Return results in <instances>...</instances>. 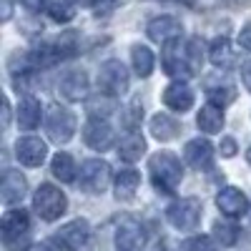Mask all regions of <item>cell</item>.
Instances as JSON below:
<instances>
[{
    "mask_svg": "<svg viewBox=\"0 0 251 251\" xmlns=\"http://www.w3.org/2000/svg\"><path fill=\"white\" fill-rule=\"evenodd\" d=\"M68 208V199L53 183H40L38 191L33 196V211L43 219V221H55L66 214Z\"/></svg>",
    "mask_w": 251,
    "mask_h": 251,
    "instance_id": "obj_2",
    "label": "cell"
},
{
    "mask_svg": "<svg viewBox=\"0 0 251 251\" xmlns=\"http://www.w3.org/2000/svg\"><path fill=\"white\" fill-rule=\"evenodd\" d=\"M188 58H191V66H194V73H196L199 66H201V60H203V50H201V43L196 38L188 40Z\"/></svg>",
    "mask_w": 251,
    "mask_h": 251,
    "instance_id": "obj_31",
    "label": "cell"
},
{
    "mask_svg": "<svg viewBox=\"0 0 251 251\" xmlns=\"http://www.w3.org/2000/svg\"><path fill=\"white\" fill-rule=\"evenodd\" d=\"M98 88L108 96H123L128 91V68L121 60H106L98 71Z\"/></svg>",
    "mask_w": 251,
    "mask_h": 251,
    "instance_id": "obj_9",
    "label": "cell"
},
{
    "mask_svg": "<svg viewBox=\"0 0 251 251\" xmlns=\"http://www.w3.org/2000/svg\"><path fill=\"white\" fill-rule=\"evenodd\" d=\"M201 214H203V206L199 199H181L166 208V219L178 231H194L201 221Z\"/></svg>",
    "mask_w": 251,
    "mask_h": 251,
    "instance_id": "obj_6",
    "label": "cell"
},
{
    "mask_svg": "<svg viewBox=\"0 0 251 251\" xmlns=\"http://www.w3.org/2000/svg\"><path fill=\"white\" fill-rule=\"evenodd\" d=\"M214 236L221 246H234L239 241V226L231 221H216L214 224Z\"/></svg>",
    "mask_w": 251,
    "mask_h": 251,
    "instance_id": "obj_28",
    "label": "cell"
},
{
    "mask_svg": "<svg viewBox=\"0 0 251 251\" xmlns=\"http://www.w3.org/2000/svg\"><path fill=\"white\" fill-rule=\"evenodd\" d=\"M15 156H18V161L23 166H28V169H38V166L46 161V156H48V146L40 138H35V136L18 138L15 141Z\"/></svg>",
    "mask_w": 251,
    "mask_h": 251,
    "instance_id": "obj_11",
    "label": "cell"
},
{
    "mask_svg": "<svg viewBox=\"0 0 251 251\" xmlns=\"http://www.w3.org/2000/svg\"><path fill=\"white\" fill-rule=\"evenodd\" d=\"M206 98L208 103H216V106H228V103H234L236 98V88L231 86V83H216L211 80V86H206Z\"/></svg>",
    "mask_w": 251,
    "mask_h": 251,
    "instance_id": "obj_27",
    "label": "cell"
},
{
    "mask_svg": "<svg viewBox=\"0 0 251 251\" xmlns=\"http://www.w3.org/2000/svg\"><path fill=\"white\" fill-rule=\"evenodd\" d=\"M46 131L53 143H68L75 133V116L66 106H50L46 116Z\"/></svg>",
    "mask_w": 251,
    "mask_h": 251,
    "instance_id": "obj_8",
    "label": "cell"
},
{
    "mask_svg": "<svg viewBox=\"0 0 251 251\" xmlns=\"http://www.w3.org/2000/svg\"><path fill=\"white\" fill-rule=\"evenodd\" d=\"M196 123H199V128L208 136H214L224 128V111L221 106H216V103H206V106L199 111L196 116Z\"/></svg>",
    "mask_w": 251,
    "mask_h": 251,
    "instance_id": "obj_21",
    "label": "cell"
},
{
    "mask_svg": "<svg viewBox=\"0 0 251 251\" xmlns=\"http://www.w3.org/2000/svg\"><path fill=\"white\" fill-rule=\"evenodd\" d=\"M246 161H249V166H251V146H249V151H246Z\"/></svg>",
    "mask_w": 251,
    "mask_h": 251,
    "instance_id": "obj_41",
    "label": "cell"
},
{
    "mask_svg": "<svg viewBox=\"0 0 251 251\" xmlns=\"http://www.w3.org/2000/svg\"><path fill=\"white\" fill-rule=\"evenodd\" d=\"M163 103L176 113H186L194 106V91L188 88L186 83H171V86L163 91Z\"/></svg>",
    "mask_w": 251,
    "mask_h": 251,
    "instance_id": "obj_18",
    "label": "cell"
},
{
    "mask_svg": "<svg viewBox=\"0 0 251 251\" xmlns=\"http://www.w3.org/2000/svg\"><path fill=\"white\" fill-rule=\"evenodd\" d=\"M25 194H28L25 176L20 171H15V169H8L3 174V183H0V196H3V203H8V206L20 203Z\"/></svg>",
    "mask_w": 251,
    "mask_h": 251,
    "instance_id": "obj_15",
    "label": "cell"
},
{
    "mask_svg": "<svg viewBox=\"0 0 251 251\" xmlns=\"http://www.w3.org/2000/svg\"><path fill=\"white\" fill-rule=\"evenodd\" d=\"M55 241L66 251H93V231L86 219H75L66 226H60Z\"/></svg>",
    "mask_w": 251,
    "mask_h": 251,
    "instance_id": "obj_4",
    "label": "cell"
},
{
    "mask_svg": "<svg viewBox=\"0 0 251 251\" xmlns=\"http://www.w3.org/2000/svg\"><path fill=\"white\" fill-rule=\"evenodd\" d=\"M113 108H116L113 100H108V98H93V103H91V113H93V116L100 113V118L106 116V113H111Z\"/></svg>",
    "mask_w": 251,
    "mask_h": 251,
    "instance_id": "obj_32",
    "label": "cell"
},
{
    "mask_svg": "<svg viewBox=\"0 0 251 251\" xmlns=\"http://www.w3.org/2000/svg\"><path fill=\"white\" fill-rule=\"evenodd\" d=\"M113 3H116V0H91L88 5L96 10V15H103V13H108V10H111Z\"/></svg>",
    "mask_w": 251,
    "mask_h": 251,
    "instance_id": "obj_36",
    "label": "cell"
},
{
    "mask_svg": "<svg viewBox=\"0 0 251 251\" xmlns=\"http://www.w3.org/2000/svg\"><path fill=\"white\" fill-rule=\"evenodd\" d=\"M20 5H25L30 13H40V10L50 8V0H20Z\"/></svg>",
    "mask_w": 251,
    "mask_h": 251,
    "instance_id": "obj_33",
    "label": "cell"
},
{
    "mask_svg": "<svg viewBox=\"0 0 251 251\" xmlns=\"http://www.w3.org/2000/svg\"><path fill=\"white\" fill-rule=\"evenodd\" d=\"M83 141H86L93 151H108L113 146V128L106 123V118L91 116L86 128H83Z\"/></svg>",
    "mask_w": 251,
    "mask_h": 251,
    "instance_id": "obj_10",
    "label": "cell"
},
{
    "mask_svg": "<svg viewBox=\"0 0 251 251\" xmlns=\"http://www.w3.org/2000/svg\"><path fill=\"white\" fill-rule=\"evenodd\" d=\"M111 181V166L100 158H88L80 163L78 171V186L86 194H103Z\"/></svg>",
    "mask_w": 251,
    "mask_h": 251,
    "instance_id": "obj_5",
    "label": "cell"
},
{
    "mask_svg": "<svg viewBox=\"0 0 251 251\" xmlns=\"http://www.w3.org/2000/svg\"><path fill=\"white\" fill-rule=\"evenodd\" d=\"M50 15L53 20H58V23H68V20L73 18V3L71 0H58V3H50Z\"/></svg>",
    "mask_w": 251,
    "mask_h": 251,
    "instance_id": "obj_30",
    "label": "cell"
},
{
    "mask_svg": "<svg viewBox=\"0 0 251 251\" xmlns=\"http://www.w3.org/2000/svg\"><path fill=\"white\" fill-rule=\"evenodd\" d=\"M18 126L23 131H35L40 126V103L33 96H23L18 103Z\"/></svg>",
    "mask_w": 251,
    "mask_h": 251,
    "instance_id": "obj_19",
    "label": "cell"
},
{
    "mask_svg": "<svg viewBox=\"0 0 251 251\" xmlns=\"http://www.w3.org/2000/svg\"><path fill=\"white\" fill-rule=\"evenodd\" d=\"M149 171H151L153 186L161 194H174L181 183V178H183V166L176 158V153H171V151L153 153L151 161H149Z\"/></svg>",
    "mask_w": 251,
    "mask_h": 251,
    "instance_id": "obj_1",
    "label": "cell"
},
{
    "mask_svg": "<svg viewBox=\"0 0 251 251\" xmlns=\"http://www.w3.org/2000/svg\"><path fill=\"white\" fill-rule=\"evenodd\" d=\"M161 66H163L166 73L174 75V78H183V75H188V73H194L191 58H188V43H181V38L163 43Z\"/></svg>",
    "mask_w": 251,
    "mask_h": 251,
    "instance_id": "obj_7",
    "label": "cell"
},
{
    "mask_svg": "<svg viewBox=\"0 0 251 251\" xmlns=\"http://www.w3.org/2000/svg\"><path fill=\"white\" fill-rule=\"evenodd\" d=\"M13 13V5H10V0H3V20H8Z\"/></svg>",
    "mask_w": 251,
    "mask_h": 251,
    "instance_id": "obj_39",
    "label": "cell"
},
{
    "mask_svg": "<svg viewBox=\"0 0 251 251\" xmlns=\"http://www.w3.org/2000/svg\"><path fill=\"white\" fill-rule=\"evenodd\" d=\"M183 158H186V163H191L194 169L208 171L214 166V146H211V141H206V138L188 141L186 149H183Z\"/></svg>",
    "mask_w": 251,
    "mask_h": 251,
    "instance_id": "obj_14",
    "label": "cell"
},
{
    "mask_svg": "<svg viewBox=\"0 0 251 251\" xmlns=\"http://www.w3.org/2000/svg\"><path fill=\"white\" fill-rule=\"evenodd\" d=\"M208 58H211V63L219 66V68L236 66V50H234V46H231L228 38H216L211 43V50H208Z\"/></svg>",
    "mask_w": 251,
    "mask_h": 251,
    "instance_id": "obj_22",
    "label": "cell"
},
{
    "mask_svg": "<svg viewBox=\"0 0 251 251\" xmlns=\"http://www.w3.org/2000/svg\"><path fill=\"white\" fill-rule=\"evenodd\" d=\"M50 171H53V176H55L58 181H63V183L78 181L75 161H73V156H68V153H55V156H53V163H50Z\"/></svg>",
    "mask_w": 251,
    "mask_h": 251,
    "instance_id": "obj_25",
    "label": "cell"
},
{
    "mask_svg": "<svg viewBox=\"0 0 251 251\" xmlns=\"http://www.w3.org/2000/svg\"><path fill=\"white\" fill-rule=\"evenodd\" d=\"M71 3H91V0H71Z\"/></svg>",
    "mask_w": 251,
    "mask_h": 251,
    "instance_id": "obj_42",
    "label": "cell"
},
{
    "mask_svg": "<svg viewBox=\"0 0 251 251\" xmlns=\"http://www.w3.org/2000/svg\"><path fill=\"white\" fill-rule=\"evenodd\" d=\"M239 46L251 53V23H246V25L241 28V33H239Z\"/></svg>",
    "mask_w": 251,
    "mask_h": 251,
    "instance_id": "obj_35",
    "label": "cell"
},
{
    "mask_svg": "<svg viewBox=\"0 0 251 251\" xmlns=\"http://www.w3.org/2000/svg\"><path fill=\"white\" fill-rule=\"evenodd\" d=\"M131 63H133L136 75H141V78H149L156 68V58H153L151 48H146V46H133L131 48Z\"/></svg>",
    "mask_w": 251,
    "mask_h": 251,
    "instance_id": "obj_26",
    "label": "cell"
},
{
    "mask_svg": "<svg viewBox=\"0 0 251 251\" xmlns=\"http://www.w3.org/2000/svg\"><path fill=\"white\" fill-rule=\"evenodd\" d=\"M241 80H244V86L251 91V63H244L241 66Z\"/></svg>",
    "mask_w": 251,
    "mask_h": 251,
    "instance_id": "obj_37",
    "label": "cell"
},
{
    "mask_svg": "<svg viewBox=\"0 0 251 251\" xmlns=\"http://www.w3.org/2000/svg\"><path fill=\"white\" fill-rule=\"evenodd\" d=\"M28 251H50V249H48L46 244H35V246H30Z\"/></svg>",
    "mask_w": 251,
    "mask_h": 251,
    "instance_id": "obj_40",
    "label": "cell"
},
{
    "mask_svg": "<svg viewBox=\"0 0 251 251\" xmlns=\"http://www.w3.org/2000/svg\"><path fill=\"white\" fill-rule=\"evenodd\" d=\"M149 38L153 43H169V40H176L181 38V23L171 15H161V18H153L149 23Z\"/></svg>",
    "mask_w": 251,
    "mask_h": 251,
    "instance_id": "obj_17",
    "label": "cell"
},
{
    "mask_svg": "<svg viewBox=\"0 0 251 251\" xmlns=\"http://www.w3.org/2000/svg\"><path fill=\"white\" fill-rule=\"evenodd\" d=\"M58 91H60L63 100H68V103H75L80 98H86L88 96V75H86V71H80V68L68 71L60 78Z\"/></svg>",
    "mask_w": 251,
    "mask_h": 251,
    "instance_id": "obj_13",
    "label": "cell"
},
{
    "mask_svg": "<svg viewBox=\"0 0 251 251\" xmlns=\"http://www.w3.org/2000/svg\"><path fill=\"white\" fill-rule=\"evenodd\" d=\"M3 126L5 128L10 126V106H8V100H3Z\"/></svg>",
    "mask_w": 251,
    "mask_h": 251,
    "instance_id": "obj_38",
    "label": "cell"
},
{
    "mask_svg": "<svg viewBox=\"0 0 251 251\" xmlns=\"http://www.w3.org/2000/svg\"><path fill=\"white\" fill-rule=\"evenodd\" d=\"M141 186V174L133 169H123L116 176V199L118 201H131Z\"/></svg>",
    "mask_w": 251,
    "mask_h": 251,
    "instance_id": "obj_24",
    "label": "cell"
},
{
    "mask_svg": "<svg viewBox=\"0 0 251 251\" xmlns=\"http://www.w3.org/2000/svg\"><path fill=\"white\" fill-rule=\"evenodd\" d=\"M221 156H226V158H231V156H236V141L231 138V136H226L224 141H221Z\"/></svg>",
    "mask_w": 251,
    "mask_h": 251,
    "instance_id": "obj_34",
    "label": "cell"
},
{
    "mask_svg": "<svg viewBox=\"0 0 251 251\" xmlns=\"http://www.w3.org/2000/svg\"><path fill=\"white\" fill-rule=\"evenodd\" d=\"M0 234H3V244L5 249L15 251L25 244L28 234H30V216L28 211H23V208H13V211H8L3 216V221H0Z\"/></svg>",
    "mask_w": 251,
    "mask_h": 251,
    "instance_id": "obj_3",
    "label": "cell"
},
{
    "mask_svg": "<svg viewBox=\"0 0 251 251\" xmlns=\"http://www.w3.org/2000/svg\"><path fill=\"white\" fill-rule=\"evenodd\" d=\"M216 206H219V211L224 216L239 219V216H244L249 211V199H246L244 191H239V188L226 186V188H221L219 196H216Z\"/></svg>",
    "mask_w": 251,
    "mask_h": 251,
    "instance_id": "obj_12",
    "label": "cell"
},
{
    "mask_svg": "<svg viewBox=\"0 0 251 251\" xmlns=\"http://www.w3.org/2000/svg\"><path fill=\"white\" fill-rule=\"evenodd\" d=\"M143 153H146V141H143V136H141L138 131H128V133L118 141V156H121V161L133 163V161H138Z\"/></svg>",
    "mask_w": 251,
    "mask_h": 251,
    "instance_id": "obj_20",
    "label": "cell"
},
{
    "mask_svg": "<svg viewBox=\"0 0 251 251\" xmlns=\"http://www.w3.org/2000/svg\"><path fill=\"white\" fill-rule=\"evenodd\" d=\"M143 244H146L143 226L138 221H133V219H126L118 226V231H116V246L121 251H138Z\"/></svg>",
    "mask_w": 251,
    "mask_h": 251,
    "instance_id": "obj_16",
    "label": "cell"
},
{
    "mask_svg": "<svg viewBox=\"0 0 251 251\" xmlns=\"http://www.w3.org/2000/svg\"><path fill=\"white\" fill-rule=\"evenodd\" d=\"M181 251H216V244L211 236H191L181 244Z\"/></svg>",
    "mask_w": 251,
    "mask_h": 251,
    "instance_id": "obj_29",
    "label": "cell"
},
{
    "mask_svg": "<svg viewBox=\"0 0 251 251\" xmlns=\"http://www.w3.org/2000/svg\"><path fill=\"white\" fill-rule=\"evenodd\" d=\"M149 126H151V136L158 138V141H171L181 133V123L171 116H166V113H156Z\"/></svg>",
    "mask_w": 251,
    "mask_h": 251,
    "instance_id": "obj_23",
    "label": "cell"
}]
</instances>
